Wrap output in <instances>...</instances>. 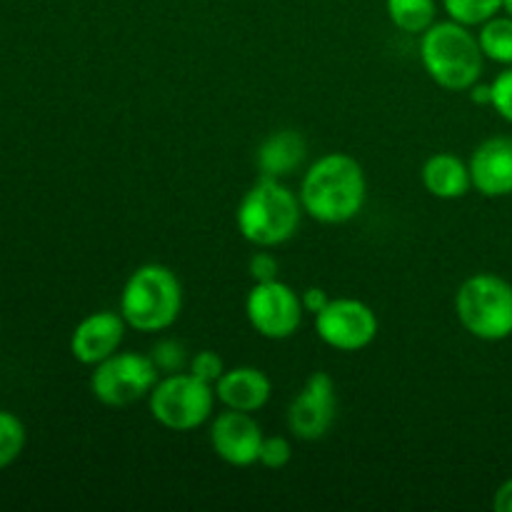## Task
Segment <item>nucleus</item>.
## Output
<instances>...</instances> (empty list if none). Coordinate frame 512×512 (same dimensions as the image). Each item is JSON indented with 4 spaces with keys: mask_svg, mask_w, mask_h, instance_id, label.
<instances>
[{
    "mask_svg": "<svg viewBox=\"0 0 512 512\" xmlns=\"http://www.w3.org/2000/svg\"><path fill=\"white\" fill-rule=\"evenodd\" d=\"M308 218L323 225H343L363 213L368 198V178L353 155L325 153L305 170L298 190Z\"/></svg>",
    "mask_w": 512,
    "mask_h": 512,
    "instance_id": "obj_1",
    "label": "nucleus"
},
{
    "mask_svg": "<svg viewBox=\"0 0 512 512\" xmlns=\"http://www.w3.org/2000/svg\"><path fill=\"white\" fill-rule=\"evenodd\" d=\"M420 63L433 83L445 90H470L483 75L485 55L478 35L455 20H435L420 35Z\"/></svg>",
    "mask_w": 512,
    "mask_h": 512,
    "instance_id": "obj_2",
    "label": "nucleus"
},
{
    "mask_svg": "<svg viewBox=\"0 0 512 512\" xmlns=\"http://www.w3.org/2000/svg\"><path fill=\"white\" fill-rule=\"evenodd\" d=\"M303 220L300 198L275 178H258L235 210L238 233L255 248H278L295 238Z\"/></svg>",
    "mask_w": 512,
    "mask_h": 512,
    "instance_id": "obj_3",
    "label": "nucleus"
},
{
    "mask_svg": "<svg viewBox=\"0 0 512 512\" xmlns=\"http://www.w3.org/2000/svg\"><path fill=\"white\" fill-rule=\"evenodd\" d=\"M183 310V285L163 263H145L128 275L120 293V315L138 333L173 328Z\"/></svg>",
    "mask_w": 512,
    "mask_h": 512,
    "instance_id": "obj_4",
    "label": "nucleus"
},
{
    "mask_svg": "<svg viewBox=\"0 0 512 512\" xmlns=\"http://www.w3.org/2000/svg\"><path fill=\"white\" fill-rule=\"evenodd\" d=\"M455 315L473 338L500 343L512 335V285L495 273H475L455 293Z\"/></svg>",
    "mask_w": 512,
    "mask_h": 512,
    "instance_id": "obj_5",
    "label": "nucleus"
},
{
    "mask_svg": "<svg viewBox=\"0 0 512 512\" xmlns=\"http://www.w3.org/2000/svg\"><path fill=\"white\" fill-rule=\"evenodd\" d=\"M215 400H218L215 385L183 370V373L160 375L153 393L148 395V408L158 425L173 433H188L213 418Z\"/></svg>",
    "mask_w": 512,
    "mask_h": 512,
    "instance_id": "obj_6",
    "label": "nucleus"
},
{
    "mask_svg": "<svg viewBox=\"0 0 512 512\" xmlns=\"http://www.w3.org/2000/svg\"><path fill=\"white\" fill-rule=\"evenodd\" d=\"M158 380L160 370L150 355L118 350L93 368L90 393L105 408H130L140 400H148Z\"/></svg>",
    "mask_w": 512,
    "mask_h": 512,
    "instance_id": "obj_7",
    "label": "nucleus"
},
{
    "mask_svg": "<svg viewBox=\"0 0 512 512\" xmlns=\"http://www.w3.org/2000/svg\"><path fill=\"white\" fill-rule=\"evenodd\" d=\"M245 315L248 323L260 338L288 340L293 338L303 323V300L283 280L253 283L245 298Z\"/></svg>",
    "mask_w": 512,
    "mask_h": 512,
    "instance_id": "obj_8",
    "label": "nucleus"
},
{
    "mask_svg": "<svg viewBox=\"0 0 512 512\" xmlns=\"http://www.w3.org/2000/svg\"><path fill=\"white\" fill-rule=\"evenodd\" d=\"M378 313L358 298H333L315 315V333L338 353H360L378 338Z\"/></svg>",
    "mask_w": 512,
    "mask_h": 512,
    "instance_id": "obj_9",
    "label": "nucleus"
},
{
    "mask_svg": "<svg viewBox=\"0 0 512 512\" xmlns=\"http://www.w3.org/2000/svg\"><path fill=\"white\" fill-rule=\"evenodd\" d=\"M338 418V390L328 373L318 370L305 380L300 393L288 405V430L298 440L325 438Z\"/></svg>",
    "mask_w": 512,
    "mask_h": 512,
    "instance_id": "obj_10",
    "label": "nucleus"
},
{
    "mask_svg": "<svg viewBox=\"0 0 512 512\" xmlns=\"http://www.w3.org/2000/svg\"><path fill=\"white\" fill-rule=\"evenodd\" d=\"M263 438L258 420L253 418V413H243V410L225 408L223 413L215 415L210 425L213 453L233 468H250L258 463Z\"/></svg>",
    "mask_w": 512,
    "mask_h": 512,
    "instance_id": "obj_11",
    "label": "nucleus"
},
{
    "mask_svg": "<svg viewBox=\"0 0 512 512\" xmlns=\"http://www.w3.org/2000/svg\"><path fill=\"white\" fill-rule=\"evenodd\" d=\"M125 328L128 323L120 310H98V313L85 315L70 335V353L78 363L95 368L110 355L118 353L125 338Z\"/></svg>",
    "mask_w": 512,
    "mask_h": 512,
    "instance_id": "obj_12",
    "label": "nucleus"
},
{
    "mask_svg": "<svg viewBox=\"0 0 512 512\" xmlns=\"http://www.w3.org/2000/svg\"><path fill=\"white\" fill-rule=\"evenodd\" d=\"M470 178L473 188L485 198H508L512 195V138L495 135L483 140L470 155Z\"/></svg>",
    "mask_w": 512,
    "mask_h": 512,
    "instance_id": "obj_13",
    "label": "nucleus"
},
{
    "mask_svg": "<svg viewBox=\"0 0 512 512\" xmlns=\"http://www.w3.org/2000/svg\"><path fill=\"white\" fill-rule=\"evenodd\" d=\"M215 395L223 408L258 413L268 405L270 395H273V383L260 368L238 365V368H225V373L215 383Z\"/></svg>",
    "mask_w": 512,
    "mask_h": 512,
    "instance_id": "obj_14",
    "label": "nucleus"
},
{
    "mask_svg": "<svg viewBox=\"0 0 512 512\" xmlns=\"http://www.w3.org/2000/svg\"><path fill=\"white\" fill-rule=\"evenodd\" d=\"M305 155H308V143L303 135L298 130L285 128L263 140L255 163H258L260 178L285 180L305 163Z\"/></svg>",
    "mask_w": 512,
    "mask_h": 512,
    "instance_id": "obj_15",
    "label": "nucleus"
},
{
    "mask_svg": "<svg viewBox=\"0 0 512 512\" xmlns=\"http://www.w3.org/2000/svg\"><path fill=\"white\" fill-rule=\"evenodd\" d=\"M425 190L438 200H460L473 188L470 165L455 153L430 155L420 170Z\"/></svg>",
    "mask_w": 512,
    "mask_h": 512,
    "instance_id": "obj_16",
    "label": "nucleus"
},
{
    "mask_svg": "<svg viewBox=\"0 0 512 512\" xmlns=\"http://www.w3.org/2000/svg\"><path fill=\"white\" fill-rule=\"evenodd\" d=\"M390 23L408 35H423L438 20L435 0H385Z\"/></svg>",
    "mask_w": 512,
    "mask_h": 512,
    "instance_id": "obj_17",
    "label": "nucleus"
},
{
    "mask_svg": "<svg viewBox=\"0 0 512 512\" xmlns=\"http://www.w3.org/2000/svg\"><path fill=\"white\" fill-rule=\"evenodd\" d=\"M480 50H483L485 60H493V63L512 65V18L510 15H495L488 23L480 25L478 33Z\"/></svg>",
    "mask_w": 512,
    "mask_h": 512,
    "instance_id": "obj_18",
    "label": "nucleus"
},
{
    "mask_svg": "<svg viewBox=\"0 0 512 512\" xmlns=\"http://www.w3.org/2000/svg\"><path fill=\"white\" fill-rule=\"evenodd\" d=\"M443 8L455 23L480 28L490 18L503 13V0H443Z\"/></svg>",
    "mask_w": 512,
    "mask_h": 512,
    "instance_id": "obj_19",
    "label": "nucleus"
},
{
    "mask_svg": "<svg viewBox=\"0 0 512 512\" xmlns=\"http://www.w3.org/2000/svg\"><path fill=\"white\" fill-rule=\"evenodd\" d=\"M25 448V425L18 415L0 410V470L13 465Z\"/></svg>",
    "mask_w": 512,
    "mask_h": 512,
    "instance_id": "obj_20",
    "label": "nucleus"
},
{
    "mask_svg": "<svg viewBox=\"0 0 512 512\" xmlns=\"http://www.w3.org/2000/svg\"><path fill=\"white\" fill-rule=\"evenodd\" d=\"M150 358H153L155 368L160 370V375H173V373H183L188 370L190 365V353L180 340L173 338H163L153 345L150 350Z\"/></svg>",
    "mask_w": 512,
    "mask_h": 512,
    "instance_id": "obj_21",
    "label": "nucleus"
},
{
    "mask_svg": "<svg viewBox=\"0 0 512 512\" xmlns=\"http://www.w3.org/2000/svg\"><path fill=\"white\" fill-rule=\"evenodd\" d=\"M293 460V445L283 435H265L258 463L268 470H283Z\"/></svg>",
    "mask_w": 512,
    "mask_h": 512,
    "instance_id": "obj_22",
    "label": "nucleus"
},
{
    "mask_svg": "<svg viewBox=\"0 0 512 512\" xmlns=\"http://www.w3.org/2000/svg\"><path fill=\"white\" fill-rule=\"evenodd\" d=\"M188 373H193L195 378L205 380V383L215 385L220 380V375L225 373V363L215 350H200V353L190 355Z\"/></svg>",
    "mask_w": 512,
    "mask_h": 512,
    "instance_id": "obj_23",
    "label": "nucleus"
},
{
    "mask_svg": "<svg viewBox=\"0 0 512 512\" xmlns=\"http://www.w3.org/2000/svg\"><path fill=\"white\" fill-rule=\"evenodd\" d=\"M490 90H493V103H490V108H493L500 118L512 123V65L505 68L503 73H498V78L490 83Z\"/></svg>",
    "mask_w": 512,
    "mask_h": 512,
    "instance_id": "obj_24",
    "label": "nucleus"
},
{
    "mask_svg": "<svg viewBox=\"0 0 512 512\" xmlns=\"http://www.w3.org/2000/svg\"><path fill=\"white\" fill-rule=\"evenodd\" d=\"M248 273L253 278V283H268V280H278L280 263L273 253H268V248H258V253H253L248 263Z\"/></svg>",
    "mask_w": 512,
    "mask_h": 512,
    "instance_id": "obj_25",
    "label": "nucleus"
},
{
    "mask_svg": "<svg viewBox=\"0 0 512 512\" xmlns=\"http://www.w3.org/2000/svg\"><path fill=\"white\" fill-rule=\"evenodd\" d=\"M300 300H303L305 313H310L315 318V315H318L333 298H330L323 288H318V285H310V288H305L303 293H300Z\"/></svg>",
    "mask_w": 512,
    "mask_h": 512,
    "instance_id": "obj_26",
    "label": "nucleus"
},
{
    "mask_svg": "<svg viewBox=\"0 0 512 512\" xmlns=\"http://www.w3.org/2000/svg\"><path fill=\"white\" fill-rule=\"evenodd\" d=\"M493 508L498 512H512V478L505 480V483L495 490Z\"/></svg>",
    "mask_w": 512,
    "mask_h": 512,
    "instance_id": "obj_27",
    "label": "nucleus"
},
{
    "mask_svg": "<svg viewBox=\"0 0 512 512\" xmlns=\"http://www.w3.org/2000/svg\"><path fill=\"white\" fill-rule=\"evenodd\" d=\"M470 98H473V103L478 105H490L493 103V90H490V83H475L473 88H470Z\"/></svg>",
    "mask_w": 512,
    "mask_h": 512,
    "instance_id": "obj_28",
    "label": "nucleus"
},
{
    "mask_svg": "<svg viewBox=\"0 0 512 512\" xmlns=\"http://www.w3.org/2000/svg\"><path fill=\"white\" fill-rule=\"evenodd\" d=\"M503 13L512 18V0H503Z\"/></svg>",
    "mask_w": 512,
    "mask_h": 512,
    "instance_id": "obj_29",
    "label": "nucleus"
}]
</instances>
